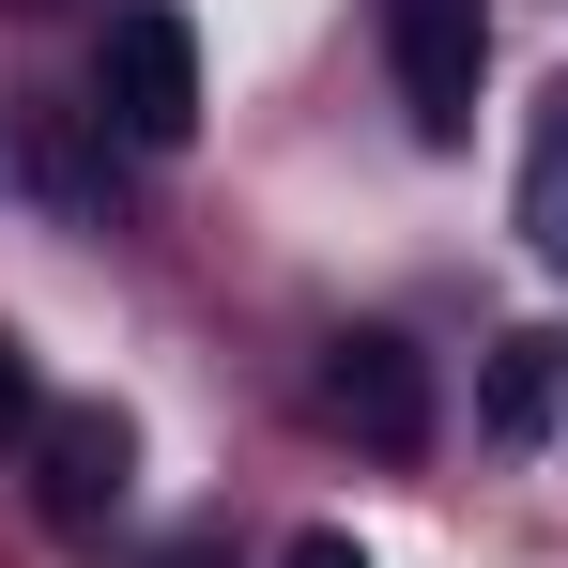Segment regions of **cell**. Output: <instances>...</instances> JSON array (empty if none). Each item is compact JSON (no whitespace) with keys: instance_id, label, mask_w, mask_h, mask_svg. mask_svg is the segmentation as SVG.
<instances>
[{"instance_id":"8992f818","label":"cell","mask_w":568,"mask_h":568,"mask_svg":"<svg viewBox=\"0 0 568 568\" xmlns=\"http://www.w3.org/2000/svg\"><path fill=\"white\" fill-rule=\"evenodd\" d=\"M523 246L568 262V93L538 108V139H523Z\"/></svg>"},{"instance_id":"5b68a950","label":"cell","mask_w":568,"mask_h":568,"mask_svg":"<svg viewBox=\"0 0 568 568\" xmlns=\"http://www.w3.org/2000/svg\"><path fill=\"white\" fill-rule=\"evenodd\" d=\"M554 384H568L554 338H507V354H491V384H476V415H491L507 446H538V430H554Z\"/></svg>"},{"instance_id":"52a82bcc","label":"cell","mask_w":568,"mask_h":568,"mask_svg":"<svg viewBox=\"0 0 568 568\" xmlns=\"http://www.w3.org/2000/svg\"><path fill=\"white\" fill-rule=\"evenodd\" d=\"M31 430H47V369H31V338L0 323V462H31Z\"/></svg>"},{"instance_id":"30bf717a","label":"cell","mask_w":568,"mask_h":568,"mask_svg":"<svg viewBox=\"0 0 568 568\" xmlns=\"http://www.w3.org/2000/svg\"><path fill=\"white\" fill-rule=\"evenodd\" d=\"M0 185H16V139H0Z\"/></svg>"},{"instance_id":"277c9868","label":"cell","mask_w":568,"mask_h":568,"mask_svg":"<svg viewBox=\"0 0 568 568\" xmlns=\"http://www.w3.org/2000/svg\"><path fill=\"white\" fill-rule=\"evenodd\" d=\"M323 399H338V430H354L369 462H415V446H430V369H415V338H384V323H354V338L323 354Z\"/></svg>"},{"instance_id":"3957f363","label":"cell","mask_w":568,"mask_h":568,"mask_svg":"<svg viewBox=\"0 0 568 568\" xmlns=\"http://www.w3.org/2000/svg\"><path fill=\"white\" fill-rule=\"evenodd\" d=\"M123 491H139V430H123V399H47V430H31V507H47L62 538H108Z\"/></svg>"},{"instance_id":"6da1fadb","label":"cell","mask_w":568,"mask_h":568,"mask_svg":"<svg viewBox=\"0 0 568 568\" xmlns=\"http://www.w3.org/2000/svg\"><path fill=\"white\" fill-rule=\"evenodd\" d=\"M93 108L139 139V154H185V139H200V31L170 16V0H123V16H108Z\"/></svg>"},{"instance_id":"ba28073f","label":"cell","mask_w":568,"mask_h":568,"mask_svg":"<svg viewBox=\"0 0 568 568\" xmlns=\"http://www.w3.org/2000/svg\"><path fill=\"white\" fill-rule=\"evenodd\" d=\"M292 568H369V554H354L338 523H307V538H292Z\"/></svg>"},{"instance_id":"9c48e42d","label":"cell","mask_w":568,"mask_h":568,"mask_svg":"<svg viewBox=\"0 0 568 568\" xmlns=\"http://www.w3.org/2000/svg\"><path fill=\"white\" fill-rule=\"evenodd\" d=\"M154 568H231V554H215V538H170V554H154Z\"/></svg>"},{"instance_id":"7a4b0ae2","label":"cell","mask_w":568,"mask_h":568,"mask_svg":"<svg viewBox=\"0 0 568 568\" xmlns=\"http://www.w3.org/2000/svg\"><path fill=\"white\" fill-rule=\"evenodd\" d=\"M384 62H399L415 139H476V93H491V16L476 0H384Z\"/></svg>"}]
</instances>
